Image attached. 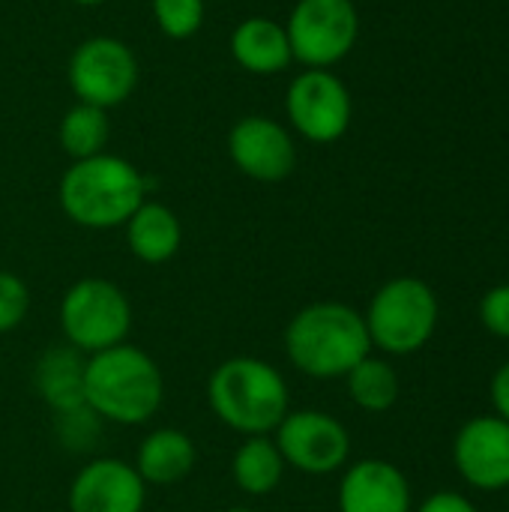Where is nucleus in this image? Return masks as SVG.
<instances>
[{"label":"nucleus","mask_w":509,"mask_h":512,"mask_svg":"<svg viewBox=\"0 0 509 512\" xmlns=\"http://www.w3.org/2000/svg\"><path fill=\"white\" fill-rule=\"evenodd\" d=\"M285 354L291 366L309 378H345L363 357L372 354V339L363 315L336 300L303 306L285 327Z\"/></svg>","instance_id":"nucleus-1"},{"label":"nucleus","mask_w":509,"mask_h":512,"mask_svg":"<svg viewBox=\"0 0 509 512\" xmlns=\"http://www.w3.org/2000/svg\"><path fill=\"white\" fill-rule=\"evenodd\" d=\"M165 378L159 363L135 348L114 345L90 354L84 363V405L102 420L117 426H141L162 408Z\"/></svg>","instance_id":"nucleus-2"},{"label":"nucleus","mask_w":509,"mask_h":512,"mask_svg":"<svg viewBox=\"0 0 509 512\" xmlns=\"http://www.w3.org/2000/svg\"><path fill=\"white\" fill-rule=\"evenodd\" d=\"M60 210L81 228L111 231L123 228L126 219L147 201L144 174L123 156L99 153L72 162L57 186Z\"/></svg>","instance_id":"nucleus-3"},{"label":"nucleus","mask_w":509,"mask_h":512,"mask_svg":"<svg viewBox=\"0 0 509 512\" xmlns=\"http://www.w3.org/2000/svg\"><path fill=\"white\" fill-rule=\"evenodd\" d=\"M207 405L219 423L243 438L270 435L291 411L282 372L261 357H231L207 378Z\"/></svg>","instance_id":"nucleus-4"},{"label":"nucleus","mask_w":509,"mask_h":512,"mask_svg":"<svg viewBox=\"0 0 509 512\" xmlns=\"http://www.w3.org/2000/svg\"><path fill=\"white\" fill-rule=\"evenodd\" d=\"M438 297L432 285L417 276H399L384 282L363 315L372 348L390 357H411L429 345L438 327Z\"/></svg>","instance_id":"nucleus-5"},{"label":"nucleus","mask_w":509,"mask_h":512,"mask_svg":"<svg viewBox=\"0 0 509 512\" xmlns=\"http://www.w3.org/2000/svg\"><path fill=\"white\" fill-rule=\"evenodd\" d=\"M60 330L66 345L84 357L108 351L126 342L132 330V303L111 279H78L60 300Z\"/></svg>","instance_id":"nucleus-6"},{"label":"nucleus","mask_w":509,"mask_h":512,"mask_svg":"<svg viewBox=\"0 0 509 512\" xmlns=\"http://www.w3.org/2000/svg\"><path fill=\"white\" fill-rule=\"evenodd\" d=\"M285 33L297 63L306 69H330L354 51L360 12L354 0H297Z\"/></svg>","instance_id":"nucleus-7"},{"label":"nucleus","mask_w":509,"mask_h":512,"mask_svg":"<svg viewBox=\"0 0 509 512\" xmlns=\"http://www.w3.org/2000/svg\"><path fill=\"white\" fill-rule=\"evenodd\" d=\"M66 78L78 102L108 111L114 105H123L135 93L138 57L117 36H90L75 45Z\"/></svg>","instance_id":"nucleus-8"},{"label":"nucleus","mask_w":509,"mask_h":512,"mask_svg":"<svg viewBox=\"0 0 509 512\" xmlns=\"http://www.w3.org/2000/svg\"><path fill=\"white\" fill-rule=\"evenodd\" d=\"M291 129L312 144L339 141L354 117L348 84L330 69H303L285 93Z\"/></svg>","instance_id":"nucleus-9"},{"label":"nucleus","mask_w":509,"mask_h":512,"mask_svg":"<svg viewBox=\"0 0 509 512\" xmlns=\"http://www.w3.org/2000/svg\"><path fill=\"white\" fill-rule=\"evenodd\" d=\"M273 441L285 465L309 477L336 474L348 465L351 456L348 429L333 414L315 408L288 411L285 420L276 426Z\"/></svg>","instance_id":"nucleus-10"},{"label":"nucleus","mask_w":509,"mask_h":512,"mask_svg":"<svg viewBox=\"0 0 509 512\" xmlns=\"http://www.w3.org/2000/svg\"><path fill=\"white\" fill-rule=\"evenodd\" d=\"M228 156L255 183H282L297 168L294 132L264 114L240 117L228 132Z\"/></svg>","instance_id":"nucleus-11"},{"label":"nucleus","mask_w":509,"mask_h":512,"mask_svg":"<svg viewBox=\"0 0 509 512\" xmlns=\"http://www.w3.org/2000/svg\"><path fill=\"white\" fill-rule=\"evenodd\" d=\"M453 462L459 477L480 492L509 489V423L486 414L468 420L453 441Z\"/></svg>","instance_id":"nucleus-12"},{"label":"nucleus","mask_w":509,"mask_h":512,"mask_svg":"<svg viewBox=\"0 0 509 512\" xmlns=\"http://www.w3.org/2000/svg\"><path fill=\"white\" fill-rule=\"evenodd\" d=\"M66 504L69 512H144L147 483L135 465L99 456L75 474Z\"/></svg>","instance_id":"nucleus-13"},{"label":"nucleus","mask_w":509,"mask_h":512,"mask_svg":"<svg viewBox=\"0 0 509 512\" xmlns=\"http://www.w3.org/2000/svg\"><path fill=\"white\" fill-rule=\"evenodd\" d=\"M339 512H414L408 477L387 459H360L339 483Z\"/></svg>","instance_id":"nucleus-14"},{"label":"nucleus","mask_w":509,"mask_h":512,"mask_svg":"<svg viewBox=\"0 0 509 512\" xmlns=\"http://www.w3.org/2000/svg\"><path fill=\"white\" fill-rule=\"evenodd\" d=\"M231 57L249 75H279L285 72L291 57V42L285 24L267 15H249L231 30Z\"/></svg>","instance_id":"nucleus-15"},{"label":"nucleus","mask_w":509,"mask_h":512,"mask_svg":"<svg viewBox=\"0 0 509 512\" xmlns=\"http://www.w3.org/2000/svg\"><path fill=\"white\" fill-rule=\"evenodd\" d=\"M198 462L195 441L183 429H153L135 453V471L147 486H174L183 483Z\"/></svg>","instance_id":"nucleus-16"},{"label":"nucleus","mask_w":509,"mask_h":512,"mask_svg":"<svg viewBox=\"0 0 509 512\" xmlns=\"http://www.w3.org/2000/svg\"><path fill=\"white\" fill-rule=\"evenodd\" d=\"M126 243L129 252L141 264H165L180 252L183 243V225L171 207L162 201H144L129 219H126Z\"/></svg>","instance_id":"nucleus-17"},{"label":"nucleus","mask_w":509,"mask_h":512,"mask_svg":"<svg viewBox=\"0 0 509 512\" xmlns=\"http://www.w3.org/2000/svg\"><path fill=\"white\" fill-rule=\"evenodd\" d=\"M84 363L87 357L72 345H54L39 357L33 384L54 414L84 405Z\"/></svg>","instance_id":"nucleus-18"},{"label":"nucleus","mask_w":509,"mask_h":512,"mask_svg":"<svg viewBox=\"0 0 509 512\" xmlns=\"http://www.w3.org/2000/svg\"><path fill=\"white\" fill-rule=\"evenodd\" d=\"M285 459L276 447V441L270 435H255V438H246L237 450H234V459H231V477H234V486L243 492V495H252V498H264V495H273L285 477Z\"/></svg>","instance_id":"nucleus-19"},{"label":"nucleus","mask_w":509,"mask_h":512,"mask_svg":"<svg viewBox=\"0 0 509 512\" xmlns=\"http://www.w3.org/2000/svg\"><path fill=\"white\" fill-rule=\"evenodd\" d=\"M345 384H348L351 402L360 411H369V414L390 411L399 402V393H402V381H399V372L393 369V363L384 360V357H375V354L363 357L345 375Z\"/></svg>","instance_id":"nucleus-20"},{"label":"nucleus","mask_w":509,"mask_h":512,"mask_svg":"<svg viewBox=\"0 0 509 512\" xmlns=\"http://www.w3.org/2000/svg\"><path fill=\"white\" fill-rule=\"evenodd\" d=\"M57 138L63 153L78 162V159H90L105 153L108 138H111V123H108V111L87 105V102H75L57 126Z\"/></svg>","instance_id":"nucleus-21"},{"label":"nucleus","mask_w":509,"mask_h":512,"mask_svg":"<svg viewBox=\"0 0 509 512\" xmlns=\"http://www.w3.org/2000/svg\"><path fill=\"white\" fill-rule=\"evenodd\" d=\"M150 9L168 39H189L204 24V0H150Z\"/></svg>","instance_id":"nucleus-22"},{"label":"nucleus","mask_w":509,"mask_h":512,"mask_svg":"<svg viewBox=\"0 0 509 512\" xmlns=\"http://www.w3.org/2000/svg\"><path fill=\"white\" fill-rule=\"evenodd\" d=\"M99 432H102V420L87 405L57 414V438L66 450H75V453L90 450Z\"/></svg>","instance_id":"nucleus-23"},{"label":"nucleus","mask_w":509,"mask_h":512,"mask_svg":"<svg viewBox=\"0 0 509 512\" xmlns=\"http://www.w3.org/2000/svg\"><path fill=\"white\" fill-rule=\"evenodd\" d=\"M30 312V288L18 273L0 270V333H12Z\"/></svg>","instance_id":"nucleus-24"},{"label":"nucleus","mask_w":509,"mask_h":512,"mask_svg":"<svg viewBox=\"0 0 509 512\" xmlns=\"http://www.w3.org/2000/svg\"><path fill=\"white\" fill-rule=\"evenodd\" d=\"M480 321L483 327L509 342V282L507 285H495L483 294L480 300Z\"/></svg>","instance_id":"nucleus-25"},{"label":"nucleus","mask_w":509,"mask_h":512,"mask_svg":"<svg viewBox=\"0 0 509 512\" xmlns=\"http://www.w3.org/2000/svg\"><path fill=\"white\" fill-rule=\"evenodd\" d=\"M414 512H480L474 504H471V498H465V495H459V492H435V495H429L420 507Z\"/></svg>","instance_id":"nucleus-26"},{"label":"nucleus","mask_w":509,"mask_h":512,"mask_svg":"<svg viewBox=\"0 0 509 512\" xmlns=\"http://www.w3.org/2000/svg\"><path fill=\"white\" fill-rule=\"evenodd\" d=\"M489 396H492V405H495V417L509 423V360L495 369L492 384H489Z\"/></svg>","instance_id":"nucleus-27"},{"label":"nucleus","mask_w":509,"mask_h":512,"mask_svg":"<svg viewBox=\"0 0 509 512\" xmlns=\"http://www.w3.org/2000/svg\"><path fill=\"white\" fill-rule=\"evenodd\" d=\"M75 6H102V3H108V0H72Z\"/></svg>","instance_id":"nucleus-28"},{"label":"nucleus","mask_w":509,"mask_h":512,"mask_svg":"<svg viewBox=\"0 0 509 512\" xmlns=\"http://www.w3.org/2000/svg\"><path fill=\"white\" fill-rule=\"evenodd\" d=\"M225 512H255V510H249V507H228Z\"/></svg>","instance_id":"nucleus-29"}]
</instances>
